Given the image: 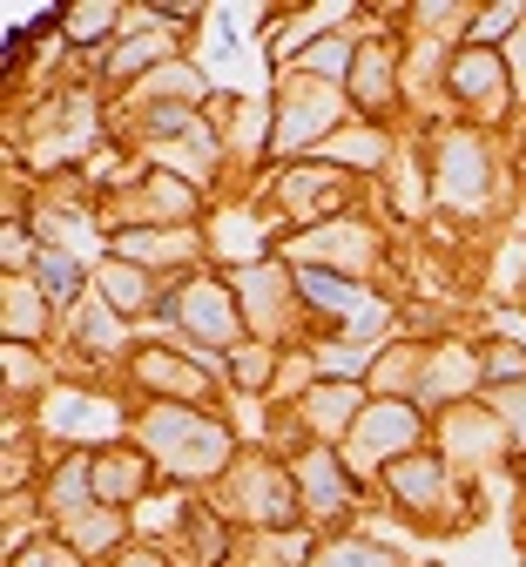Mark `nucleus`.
Here are the masks:
<instances>
[{"mask_svg":"<svg viewBox=\"0 0 526 567\" xmlns=\"http://www.w3.org/2000/svg\"><path fill=\"white\" fill-rule=\"evenodd\" d=\"M41 277H48V291H54V298H68V291H74V270H68L61 257H41Z\"/></svg>","mask_w":526,"mask_h":567,"instance_id":"nucleus-1","label":"nucleus"},{"mask_svg":"<svg viewBox=\"0 0 526 567\" xmlns=\"http://www.w3.org/2000/svg\"><path fill=\"white\" fill-rule=\"evenodd\" d=\"M486 68H493L486 54H466V61H460V89H486Z\"/></svg>","mask_w":526,"mask_h":567,"instance_id":"nucleus-2","label":"nucleus"}]
</instances>
